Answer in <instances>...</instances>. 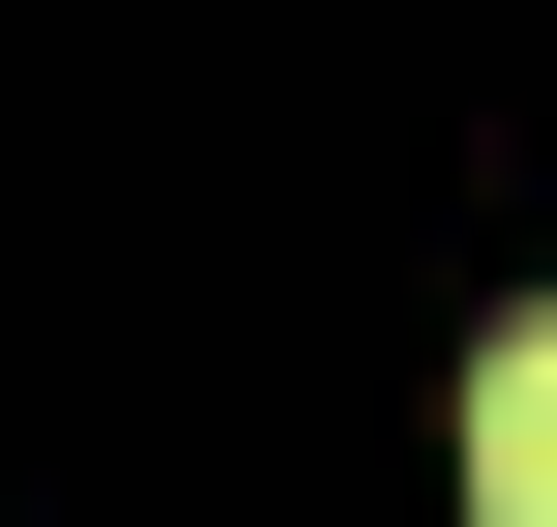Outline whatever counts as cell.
<instances>
[{
  "mask_svg": "<svg viewBox=\"0 0 557 527\" xmlns=\"http://www.w3.org/2000/svg\"><path fill=\"white\" fill-rule=\"evenodd\" d=\"M470 527H557V323L470 352Z\"/></svg>",
  "mask_w": 557,
  "mask_h": 527,
  "instance_id": "1",
  "label": "cell"
}]
</instances>
